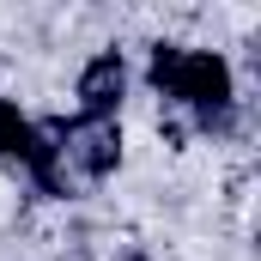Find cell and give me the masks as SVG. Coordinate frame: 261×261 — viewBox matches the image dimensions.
<instances>
[{
	"label": "cell",
	"mask_w": 261,
	"mask_h": 261,
	"mask_svg": "<svg viewBox=\"0 0 261 261\" xmlns=\"http://www.w3.org/2000/svg\"><path fill=\"white\" fill-rule=\"evenodd\" d=\"M158 91H170V97L195 103L200 116H213V110L231 103V67H225V55H213V49H189V55H176L170 79Z\"/></svg>",
	"instance_id": "cell-1"
},
{
	"label": "cell",
	"mask_w": 261,
	"mask_h": 261,
	"mask_svg": "<svg viewBox=\"0 0 261 261\" xmlns=\"http://www.w3.org/2000/svg\"><path fill=\"white\" fill-rule=\"evenodd\" d=\"M67 134V158L85 170V176H103L110 164H116V152H122V134H116V122H73V128H61Z\"/></svg>",
	"instance_id": "cell-2"
},
{
	"label": "cell",
	"mask_w": 261,
	"mask_h": 261,
	"mask_svg": "<svg viewBox=\"0 0 261 261\" xmlns=\"http://www.w3.org/2000/svg\"><path fill=\"white\" fill-rule=\"evenodd\" d=\"M79 97H85V116L91 122H110L116 97H122V55H97V61L79 73Z\"/></svg>",
	"instance_id": "cell-3"
},
{
	"label": "cell",
	"mask_w": 261,
	"mask_h": 261,
	"mask_svg": "<svg viewBox=\"0 0 261 261\" xmlns=\"http://www.w3.org/2000/svg\"><path fill=\"white\" fill-rule=\"evenodd\" d=\"M0 152H6V158H31V152H37V128H31L6 97H0Z\"/></svg>",
	"instance_id": "cell-4"
}]
</instances>
